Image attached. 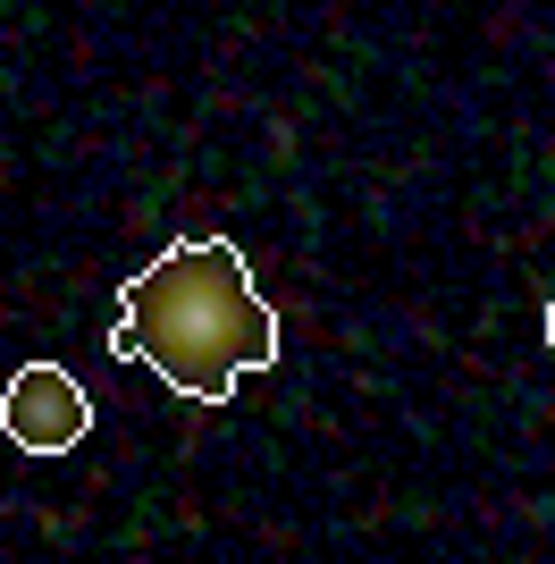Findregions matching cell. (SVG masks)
Listing matches in <instances>:
<instances>
[{"instance_id":"obj_2","label":"cell","mask_w":555,"mask_h":564,"mask_svg":"<svg viewBox=\"0 0 555 564\" xmlns=\"http://www.w3.org/2000/svg\"><path fill=\"white\" fill-rule=\"evenodd\" d=\"M0 430H9L18 455H68L92 430V397L59 362H18V371H9V397H0Z\"/></svg>"},{"instance_id":"obj_1","label":"cell","mask_w":555,"mask_h":564,"mask_svg":"<svg viewBox=\"0 0 555 564\" xmlns=\"http://www.w3.org/2000/svg\"><path fill=\"white\" fill-rule=\"evenodd\" d=\"M110 354L161 371L194 404H228L244 371L278 362V312L261 304L253 270L228 236H177L152 270L118 286Z\"/></svg>"},{"instance_id":"obj_3","label":"cell","mask_w":555,"mask_h":564,"mask_svg":"<svg viewBox=\"0 0 555 564\" xmlns=\"http://www.w3.org/2000/svg\"><path fill=\"white\" fill-rule=\"evenodd\" d=\"M547 346H555V295H547Z\"/></svg>"}]
</instances>
